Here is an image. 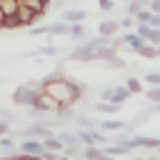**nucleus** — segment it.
<instances>
[{
	"label": "nucleus",
	"mask_w": 160,
	"mask_h": 160,
	"mask_svg": "<svg viewBox=\"0 0 160 160\" xmlns=\"http://www.w3.org/2000/svg\"><path fill=\"white\" fill-rule=\"evenodd\" d=\"M40 92H42V85L40 82H22V85H18L12 90V102L20 105V108H32L38 102Z\"/></svg>",
	"instance_id": "obj_1"
},
{
	"label": "nucleus",
	"mask_w": 160,
	"mask_h": 160,
	"mask_svg": "<svg viewBox=\"0 0 160 160\" xmlns=\"http://www.w3.org/2000/svg\"><path fill=\"white\" fill-rule=\"evenodd\" d=\"M68 60H75V62H92V60H95V50H92L88 42H82V45H78L75 50H70Z\"/></svg>",
	"instance_id": "obj_2"
},
{
	"label": "nucleus",
	"mask_w": 160,
	"mask_h": 160,
	"mask_svg": "<svg viewBox=\"0 0 160 160\" xmlns=\"http://www.w3.org/2000/svg\"><path fill=\"white\" fill-rule=\"evenodd\" d=\"M32 108H38L40 112H45V115H58V110H60V102L55 100V98H50L48 92H40V98H38V102L32 105Z\"/></svg>",
	"instance_id": "obj_3"
},
{
	"label": "nucleus",
	"mask_w": 160,
	"mask_h": 160,
	"mask_svg": "<svg viewBox=\"0 0 160 160\" xmlns=\"http://www.w3.org/2000/svg\"><path fill=\"white\" fill-rule=\"evenodd\" d=\"M18 150H20V152H25V155H40V158H42V152H45V148H42V140H40V138H25V140H20Z\"/></svg>",
	"instance_id": "obj_4"
},
{
	"label": "nucleus",
	"mask_w": 160,
	"mask_h": 160,
	"mask_svg": "<svg viewBox=\"0 0 160 160\" xmlns=\"http://www.w3.org/2000/svg\"><path fill=\"white\" fill-rule=\"evenodd\" d=\"M122 38H125V48H128V50H135V52L148 42V40H145L142 35H138L135 30H125V32H122Z\"/></svg>",
	"instance_id": "obj_5"
},
{
	"label": "nucleus",
	"mask_w": 160,
	"mask_h": 160,
	"mask_svg": "<svg viewBox=\"0 0 160 160\" xmlns=\"http://www.w3.org/2000/svg\"><path fill=\"white\" fill-rule=\"evenodd\" d=\"M120 32V20H100L98 25V35H105V38H112Z\"/></svg>",
	"instance_id": "obj_6"
},
{
	"label": "nucleus",
	"mask_w": 160,
	"mask_h": 160,
	"mask_svg": "<svg viewBox=\"0 0 160 160\" xmlns=\"http://www.w3.org/2000/svg\"><path fill=\"white\" fill-rule=\"evenodd\" d=\"M18 15H20V20H22V25H25V28H32V25L40 20V15H38L35 10H30L28 5H22V2H20V10H18Z\"/></svg>",
	"instance_id": "obj_7"
},
{
	"label": "nucleus",
	"mask_w": 160,
	"mask_h": 160,
	"mask_svg": "<svg viewBox=\"0 0 160 160\" xmlns=\"http://www.w3.org/2000/svg\"><path fill=\"white\" fill-rule=\"evenodd\" d=\"M95 110L102 112V115H118L122 110V105L120 102H112V100H98L95 102Z\"/></svg>",
	"instance_id": "obj_8"
},
{
	"label": "nucleus",
	"mask_w": 160,
	"mask_h": 160,
	"mask_svg": "<svg viewBox=\"0 0 160 160\" xmlns=\"http://www.w3.org/2000/svg\"><path fill=\"white\" fill-rule=\"evenodd\" d=\"M42 148L50 150V152H62L65 150V142L58 138V132H50L48 138H42Z\"/></svg>",
	"instance_id": "obj_9"
},
{
	"label": "nucleus",
	"mask_w": 160,
	"mask_h": 160,
	"mask_svg": "<svg viewBox=\"0 0 160 160\" xmlns=\"http://www.w3.org/2000/svg\"><path fill=\"white\" fill-rule=\"evenodd\" d=\"M85 18H88V12L80 10V8H65V10H62V20L70 22V25H72V22H82Z\"/></svg>",
	"instance_id": "obj_10"
},
{
	"label": "nucleus",
	"mask_w": 160,
	"mask_h": 160,
	"mask_svg": "<svg viewBox=\"0 0 160 160\" xmlns=\"http://www.w3.org/2000/svg\"><path fill=\"white\" fill-rule=\"evenodd\" d=\"M112 58H118V48L110 45V42H105V45H100V48L95 50V60H105V62H110Z\"/></svg>",
	"instance_id": "obj_11"
},
{
	"label": "nucleus",
	"mask_w": 160,
	"mask_h": 160,
	"mask_svg": "<svg viewBox=\"0 0 160 160\" xmlns=\"http://www.w3.org/2000/svg\"><path fill=\"white\" fill-rule=\"evenodd\" d=\"M52 35H70V22H65V20L50 22L48 25V38H52Z\"/></svg>",
	"instance_id": "obj_12"
},
{
	"label": "nucleus",
	"mask_w": 160,
	"mask_h": 160,
	"mask_svg": "<svg viewBox=\"0 0 160 160\" xmlns=\"http://www.w3.org/2000/svg\"><path fill=\"white\" fill-rule=\"evenodd\" d=\"M125 125H128L125 120H115V118L100 120V130H102V132H118V130H122Z\"/></svg>",
	"instance_id": "obj_13"
},
{
	"label": "nucleus",
	"mask_w": 160,
	"mask_h": 160,
	"mask_svg": "<svg viewBox=\"0 0 160 160\" xmlns=\"http://www.w3.org/2000/svg\"><path fill=\"white\" fill-rule=\"evenodd\" d=\"M20 2H22V5H28L30 10H35V12L40 15V18H42V15L48 12V8L52 5L50 0H20Z\"/></svg>",
	"instance_id": "obj_14"
},
{
	"label": "nucleus",
	"mask_w": 160,
	"mask_h": 160,
	"mask_svg": "<svg viewBox=\"0 0 160 160\" xmlns=\"http://www.w3.org/2000/svg\"><path fill=\"white\" fill-rule=\"evenodd\" d=\"M130 95H132V92H130L125 85H115V88H112V98H110V100H112V102L125 105V100H130Z\"/></svg>",
	"instance_id": "obj_15"
},
{
	"label": "nucleus",
	"mask_w": 160,
	"mask_h": 160,
	"mask_svg": "<svg viewBox=\"0 0 160 160\" xmlns=\"http://www.w3.org/2000/svg\"><path fill=\"white\" fill-rule=\"evenodd\" d=\"M58 118L65 122V120H75L78 118V110H75V105L72 102H62L60 105V110H58Z\"/></svg>",
	"instance_id": "obj_16"
},
{
	"label": "nucleus",
	"mask_w": 160,
	"mask_h": 160,
	"mask_svg": "<svg viewBox=\"0 0 160 160\" xmlns=\"http://www.w3.org/2000/svg\"><path fill=\"white\" fill-rule=\"evenodd\" d=\"M102 155H105L102 145H85V150H82V158L85 160H100Z\"/></svg>",
	"instance_id": "obj_17"
},
{
	"label": "nucleus",
	"mask_w": 160,
	"mask_h": 160,
	"mask_svg": "<svg viewBox=\"0 0 160 160\" xmlns=\"http://www.w3.org/2000/svg\"><path fill=\"white\" fill-rule=\"evenodd\" d=\"M82 150H85V145L82 142H75V145H65V158H70V160H78V158H82Z\"/></svg>",
	"instance_id": "obj_18"
},
{
	"label": "nucleus",
	"mask_w": 160,
	"mask_h": 160,
	"mask_svg": "<svg viewBox=\"0 0 160 160\" xmlns=\"http://www.w3.org/2000/svg\"><path fill=\"white\" fill-rule=\"evenodd\" d=\"M20 28H25V25H22V20H20L18 12L15 15H8L5 22H2V30H20Z\"/></svg>",
	"instance_id": "obj_19"
},
{
	"label": "nucleus",
	"mask_w": 160,
	"mask_h": 160,
	"mask_svg": "<svg viewBox=\"0 0 160 160\" xmlns=\"http://www.w3.org/2000/svg\"><path fill=\"white\" fill-rule=\"evenodd\" d=\"M138 55H140V58H145V60H158V45L145 42V45L138 50Z\"/></svg>",
	"instance_id": "obj_20"
},
{
	"label": "nucleus",
	"mask_w": 160,
	"mask_h": 160,
	"mask_svg": "<svg viewBox=\"0 0 160 160\" xmlns=\"http://www.w3.org/2000/svg\"><path fill=\"white\" fill-rule=\"evenodd\" d=\"M70 40H75V42H80V40H85V28H82V22H72L70 25V35H68Z\"/></svg>",
	"instance_id": "obj_21"
},
{
	"label": "nucleus",
	"mask_w": 160,
	"mask_h": 160,
	"mask_svg": "<svg viewBox=\"0 0 160 160\" xmlns=\"http://www.w3.org/2000/svg\"><path fill=\"white\" fill-rule=\"evenodd\" d=\"M125 88H128L132 95H140V92H145V90H142V80H140V78H132V75L125 80Z\"/></svg>",
	"instance_id": "obj_22"
},
{
	"label": "nucleus",
	"mask_w": 160,
	"mask_h": 160,
	"mask_svg": "<svg viewBox=\"0 0 160 160\" xmlns=\"http://www.w3.org/2000/svg\"><path fill=\"white\" fill-rule=\"evenodd\" d=\"M58 138H60L65 145H75V142H80L78 132H72V130H58Z\"/></svg>",
	"instance_id": "obj_23"
},
{
	"label": "nucleus",
	"mask_w": 160,
	"mask_h": 160,
	"mask_svg": "<svg viewBox=\"0 0 160 160\" xmlns=\"http://www.w3.org/2000/svg\"><path fill=\"white\" fill-rule=\"evenodd\" d=\"M0 8L5 15H15L20 10V0H0Z\"/></svg>",
	"instance_id": "obj_24"
},
{
	"label": "nucleus",
	"mask_w": 160,
	"mask_h": 160,
	"mask_svg": "<svg viewBox=\"0 0 160 160\" xmlns=\"http://www.w3.org/2000/svg\"><path fill=\"white\" fill-rule=\"evenodd\" d=\"M145 100H150L152 105H158V102H160V85H148V90H145Z\"/></svg>",
	"instance_id": "obj_25"
},
{
	"label": "nucleus",
	"mask_w": 160,
	"mask_h": 160,
	"mask_svg": "<svg viewBox=\"0 0 160 160\" xmlns=\"http://www.w3.org/2000/svg\"><path fill=\"white\" fill-rule=\"evenodd\" d=\"M142 8H145V5H142L140 0H128V2H125V12H128V15H132V18H135Z\"/></svg>",
	"instance_id": "obj_26"
},
{
	"label": "nucleus",
	"mask_w": 160,
	"mask_h": 160,
	"mask_svg": "<svg viewBox=\"0 0 160 160\" xmlns=\"http://www.w3.org/2000/svg\"><path fill=\"white\" fill-rule=\"evenodd\" d=\"M142 82L145 85H160V70H148L142 75Z\"/></svg>",
	"instance_id": "obj_27"
},
{
	"label": "nucleus",
	"mask_w": 160,
	"mask_h": 160,
	"mask_svg": "<svg viewBox=\"0 0 160 160\" xmlns=\"http://www.w3.org/2000/svg\"><path fill=\"white\" fill-rule=\"evenodd\" d=\"M135 20H138V22H148V25H150V20H152V10H150V8H142V10L135 15Z\"/></svg>",
	"instance_id": "obj_28"
},
{
	"label": "nucleus",
	"mask_w": 160,
	"mask_h": 160,
	"mask_svg": "<svg viewBox=\"0 0 160 160\" xmlns=\"http://www.w3.org/2000/svg\"><path fill=\"white\" fill-rule=\"evenodd\" d=\"M0 148H2V150H15V138H12L10 132L2 135V138H0Z\"/></svg>",
	"instance_id": "obj_29"
},
{
	"label": "nucleus",
	"mask_w": 160,
	"mask_h": 160,
	"mask_svg": "<svg viewBox=\"0 0 160 160\" xmlns=\"http://www.w3.org/2000/svg\"><path fill=\"white\" fill-rule=\"evenodd\" d=\"M135 25H138V20H135L132 15H125V18L120 20V30H132Z\"/></svg>",
	"instance_id": "obj_30"
},
{
	"label": "nucleus",
	"mask_w": 160,
	"mask_h": 160,
	"mask_svg": "<svg viewBox=\"0 0 160 160\" xmlns=\"http://www.w3.org/2000/svg\"><path fill=\"white\" fill-rule=\"evenodd\" d=\"M105 65H108V68H112V70H125V68H128V65H125V60H122L120 55H118V58H112V60H110V62H105Z\"/></svg>",
	"instance_id": "obj_31"
},
{
	"label": "nucleus",
	"mask_w": 160,
	"mask_h": 160,
	"mask_svg": "<svg viewBox=\"0 0 160 160\" xmlns=\"http://www.w3.org/2000/svg\"><path fill=\"white\" fill-rule=\"evenodd\" d=\"M148 42H150V45H160V28H150Z\"/></svg>",
	"instance_id": "obj_32"
},
{
	"label": "nucleus",
	"mask_w": 160,
	"mask_h": 160,
	"mask_svg": "<svg viewBox=\"0 0 160 160\" xmlns=\"http://www.w3.org/2000/svg\"><path fill=\"white\" fill-rule=\"evenodd\" d=\"M30 35H35V38L38 35H48V25H32L30 28Z\"/></svg>",
	"instance_id": "obj_33"
},
{
	"label": "nucleus",
	"mask_w": 160,
	"mask_h": 160,
	"mask_svg": "<svg viewBox=\"0 0 160 160\" xmlns=\"http://www.w3.org/2000/svg\"><path fill=\"white\" fill-rule=\"evenodd\" d=\"M40 55H45V58H50V55H58V48H52V45L48 42V45H42V48H40Z\"/></svg>",
	"instance_id": "obj_34"
},
{
	"label": "nucleus",
	"mask_w": 160,
	"mask_h": 160,
	"mask_svg": "<svg viewBox=\"0 0 160 160\" xmlns=\"http://www.w3.org/2000/svg\"><path fill=\"white\" fill-rule=\"evenodd\" d=\"M112 88H115V85H105V88H100V100H110V98H112Z\"/></svg>",
	"instance_id": "obj_35"
},
{
	"label": "nucleus",
	"mask_w": 160,
	"mask_h": 160,
	"mask_svg": "<svg viewBox=\"0 0 160 160\" xmlns=\"http://www.w3.org/2000/svg\"><path fill=\"white\" fill-rule=\"evenodd\" d=\"M98 8H100L102 12H108V10L115 8V0H98Z\"/></svg>",
	"instance_id": "obj_36"
},
{
	"label": "nucleus",
	"mask_w": 160,
	"mask_h": 160,
	"mask_svg": "<svg viewBox=\"0 0 160 160\" xmlns=\"http://www.w3.org/2000/svg\"><path fill=\"white\" fill-rule=\"evenodd\" d=\"M0 118H2V120H8V122H12V120H15V112H12V110H8V108H0Z\"/></svg>",
	"instance_id": "obj_37"
},
{
	"label": "nucleus",
	"mask_w": 160,
	"mask_h": 160,
	"mask_svg": "<svg viewBox=\"0 0 160 160\" xmlns=\"http://www.w3.org/2000/svg\"><path fill=\"white\" fill-rule=\"evenodd\" d=\"M8 132H10V122L0 118V138H2V135H8Z\"/></svg>",
	"instance_id": "obj_38"
},
{
	"label": "nucleus",
	"mask_w": 160,
	"mask_h": 160,
	"mask_svg": "<svg viewBox=\"0 0 160 160\" xmlns=\"http://www.w3.org/2000/svg\"><path fill=\"white\" fill-rule=\"evenodd\" d=\"M2 160H28V155H25V152H10V155L2 158Z\"/></svg>",
	"instance_id": "obj_39"
},
{
	"label": "nucleus",
	"mask_w": 160,
	"mask_h": 160,
	"mask_svg": "<svg viewBox=\"0 0 160 160\" xmlns=\"http://www.w3.org/2000/svg\"><path fill=\"white\" fill-rule=\"evenodd\" d=\"M50 8H58V10H65V0H52Z\"/></svg>",
	"instance_id": "obj_40"
},
{
	"label": "nucleus",
	"mask_w": 160,
	"mask_h": 160,
	"mask_svg": "<svg viewBox=\"0 0 160 160\" xmlns=\"http://www.w3.org/2000/svg\"><path fill=\"white\" fill-rule=\"evenodd\" d=\"M150 10H152V12H160V0H152V2H150Z\"/></svg>",
	"instance_id": "obj_41"
},
{
	"label": "nucleus",
	"mask_w": 160,
	"mask_h": 160,
	"mask_svg": "<svg viewBox=\"0 0 160 160\" xmlns=\"http://www.w3.org/2000/svg\"><path fill=\"white\" fill-rule=\"evenodd\" d=\"M5 18H8V15H5V12H2V8H0V30H2V22H5Z\"/></svg>",
	"instance_id": "obj_42"
},
{
	"label": "nucleus",
	"mask_w": 160,
	"mask_h": 160,
	"mask_svg": "<svg viewBox=\"0 0 160 160\" xmlns=\"http://www.w3.org/2000/svg\"><path fill=\"white\" fill-rule=\"evenodd\" d=\"M100 160H115V158H112V155H102Z\"/></svg>",
	"instance_id": "obj_43"
},
{
	"label": "nucleus",
	"mask_w": 160,
	"mask_h": 160,
	"mask_svg": "<svg viewBox=\"0 0 160 160\" xmlns=\"http://www.w3.org/2000/svg\"><path fill=\"white\" fill-rule=\"evenodd\" d=\"M140 2H142L145 8H150V2H152V0H140Z\"/></svg>",
	"instance_id": "obj_44"
},
{
	"label": "nucleus",
	"mask_w": 160,
	"mask_h": 160,
	"mask_svg": "<svg viewBox=\"0 0 160 160\" xmlns=\"http://www.w3.org/2000/svg\"><path fill=\"white\" fill-rule=\"evenodd\" d=\"M158 60H160V45H158Z\"/></svg>",
	"instance_id": "obj_45"
},
{
	"label": "nucleus",
	"mask_w": 160,
	"mask_h": 160,
	"mask_svg": "<svg viewBox=\"0 0 160 160\" xmlns=\"http://www.w3.org/2000/svg\"><path fill=\"white\" fill-rule=\"evenodd\" d=\"M158 110H160V102H158Z\"/></svg>",
	"instance_id": "obj_46"
},
{
	"label": "nucleus",
	"mask_w": 160,
	"mask_h": 160,
	"mask_svg": "<svg viewBox=\"0 0 160 160\" xmlns=\"http://www.w3.org/2000/svg\"><path fill=\"white\" fill-rule=\"evenodd\" d=\"M78 160H85V158H78Z\"/></svg>",
	"instance_id": "obj_47"
},
{
	"label": "nucleus",
	"mask_w": 160,
	"mask_h": 160,
	"mask_svg": "<svg viewBox=\"0 0 160 160\" xmlns=\"http://www.w3.org/2000/svg\"><path fill=\"white\" fill-rule=\"evenodd\" d=\"M122 2H128V0H122Z\"/></svg>",
	"instance_id": "obj_48"
},
{
	"label": "nucleus",
	"mask_w": 160,
	"mask_h": 160,
	"mask_svg": "<svg viewBox=\"0 0 160 160\" xmlns=\"http://www.w3.org/2000/svg\"><path fill=\"white\" fill-rule=\"evenodd\" d=\"M158 152H160V148H158Z\"/></svg>",
	"instance_id": "obj_49"
},
{
	"label": "nucleus",
	"mask_w": 160,
	"mask_h": 160,
	"mask_svg": "<svg viewBox=\"0 0 160 160\" xmlns=\"http://www.w3.org/2000/svg\"><path fill=\"white\" fill-rule=\"evenodd\" d=\"M0 160H2V158H0Z\"/></svg>",
	"instance_id": "obj_50"
},
{
	"label": "nucleus",
	"mask_w": 160,
	"mask_h": 160,
	"mask_svg": "<svg viewBox=\"0 0 160 160\" xmlns=\"http://www.w3.org/2000/svg\"><path fill=\"white\" fill-rule=\"evenodd\" d=\"M150 160H152V158H150Z\"/></svg>",
	"instance_id": "obj_51"
}]
</instances>
